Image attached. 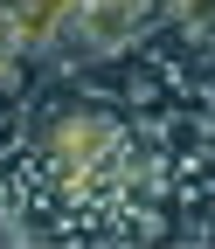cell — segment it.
<instances>
[{"instance_id": "obj_1", "label": "cell", "mask_w": 215, "mask_h": 249, "mask_svg": "<svg viewBox=\"0 0 215 249\" xmlns=\"http://www.w3.org/2000/svg\"><path fill=\"white\" fill-rule=\"evenodd\" d=\"M160 28L180 35L188 49H208L215 55V0H160Z\"/></svg>"}, {"instance_id": "obj_2", "label": "cell", "mask_w": 215, "mask_h": 249, "mask_svg": "<svg viewBox=\"0 0 215 249\" xmlns=\"http://www.w3.org/2000/svg\"><path fill=\"white\" fill-rule=\"evenodd\" d=\"M35 49H28L21 42V28L7 21V14H0V97H7V104H21L28 97V76H35Z\"/></svg>"}]
</instances>
